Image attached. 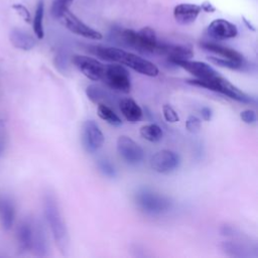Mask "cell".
I'll return each mask as SVG.
<instances>
[{
  "label": "cell",
  "instance_id": "1",
  "mask_svg": "<svg viewBox=\"0 0 258 258\" xmlns=\"http://www.w3.org/2000/svg\"><path fill=\"white\" fill-rule=\"evenodd\" d=\"M90 51L104 60L126 66L133 71L147 77H156L159 73L158 68L153 62L121 48L95 45L90 47Z\"/></svg>",
  "mask_w": 258,
  "mask_h": 258
},
{
  "label": "cell",
  "instance_id": "2",
  "mask_svg": "<svg viewBox=\"0 0 258 258\" xmlns=\"http://www.w3.org/2000/svg\"><path fill=\"white\" fill-rule=\"evenodd\" d=\"M42 209L45 222L50 230L58 251L62 255H68L70 249V236L59 209V205L52 192L46 191L43 195Z\"/></svg>",
  "mask_w": 258,
  "mask_h": 258
},
{
  "label": "cell",
  "instance_id": "3",
  "mask_svg": "<svg viewBox=\"0 0 258 258\" xmlns=\"http://www.w3.org/2000/svg\"><path fill=\"white\" fill-rule=\"evenodd\" d=\"M187 84L200 88H205L207 90H211L217 93H220L232 100H235L240 103L244 104H252L255 102L254 98L250 95L246 94L236 86H234L232 83H230L226 78H224L222 75L214 80H199V79H190L186 81Z\"/></svg>",
  "mask_w": 258,
  "mask_h": 258
},
{
  "label": "cell",
  "instance_id": "4",
  "mask_svg": "<svg viewBox=\"0 0 258 258\" xmlns=\"http://www.w3.org/2000/svg\"><path fill=\"white\" fill-rule=\"evenodd\" d=\"M134 202L141 212L151 216L165 214L172 208L170 198L149 188L138 189L134 195Z\"/></svg>",
  "mask_w": 258,
  "mask_h": 258
},
{
  "label": "cell",
  "instance_id": "5",
  "mask_svg": "<svg viewBox=\"0 0 258 258\" xmlns=\"http://www.w3.org/2000/svg\"><path fill=\"white\" fill-rule=\"evenodd\" d=\"M120 37L122 41L129 47L141 53L156 54L158 39L156 33L151 27H143L139 31L133 29H124L121 31Z\"/></svg>",
  "mask_w": 258,
  "mask_h": 258
},
{
  "label": "cell",
  "instance_id": "6",
  "mask_svg": "<svg viewBox=\"0 0 258 258\" xmlns=\"http://www.w3.org/2000/svg\"><path fill=\"white\" fill-rule=\"evenodd\" d=\"M102 81L117 92L128 94L131 91V77L129 72L120 63H111L106 66Z\"/></svg>",
  "mask_w": 258,
  "mask_h": 258
},
{
  "label": "cell",
  "instance_id": "7",
  "mask_svg": "<svg viewBox=\"0 0 258 258\" xmlns=\"http://www.w3.org/2000/svg\"><path fill=\"white\" fill-rule=\"evenodd\" d=\"M69 31L74 34L80 35L85 38L99 40L102 39L103 35L98 30L92 28L84 21H82L78 16H76L73 12L68 10L57 19Z\"/></svg>",
  "mask_w": 258,
  "mask_h": 258
},
{
  "label": "cell",
  "instance_id": "8",
  "mask_svg": "<svg viewBox=\"0 0 258 258\" xmlns=\"http://www.w3.org/2000/svg\"><path fill=\"white\" fill-rule=\"evenodd\" d=\"M116 147L119 156L130 165L139 164L144 158L143 148L126 135H121L118 137Z\"/></svg>",
  "mask_w": 258,
  "mask_h": 258
},
{
  "label": "cell",
  "instance_id": "9",
  "mask_svg": "<svg viewBox=\"0 0 258 258\" xmlns=\"http://www.w3.org/2000/svg\"><path fill=\"white\" fill-rule=\"evenodd\" d=\"M74 66L91 81H102L106 66L92 56L75 54L72 57Z\"/></svg>",
  "mask_w": 258,
  "mask_h": 258
},
{
  "label": "cell",
  "instance_id": "10",
  "mask_svg": "<svg viewBox=\"0 0 258 258\" xmlns=\"http://www.w3.org/2000/svg\"><path fill=\"white\" fill-rule=\"evenodd\" d=\"M105 137L94 120H86L82 127V143L89 153L97 152L104 144Z\"/></svg>",
  "mask_w": 258,
  "mask_h": 258
},
{
  "label": "cell",
  "instance_id": "11",
  "mask_svg": "<svg viewBox=\"0 0 258 258\" xmlns=\"http://www.w3.org/2000/svg\"><path fill=\"white\" fill-rule=\"evenodd\" d=\"M180 164L179 155L168 149L155 152L150 158V167L158 173H169L174 171Z\"/></svg>",
  "mask_w": 258,
  "mask_h": 258
},
{
  "label": "cell",
  "instance_id": "12",
  "mask_svg": "<svg viewBox=\"0 0 258 258\" xmlns=\"http://www.w3.org/2000/svg\"><path fill=\"white\" fill-rule=\"evenodd\" d=\"M172 64H175L186 72H188L191 76L195 77V79L199 80H214L221 75L209 63L199 60H190V59H178L171 62Z\"/></svg>",
  "mask_w": 258,
  "mask_h": 258
},
{
  "label": "cell",
  "instance_id": "13",
  "mask_svg": "<svg viewBox=\"0 0 258 258\" xmlns=\"http://www.w3.org/2000/svg\"><path fill=\"white\" fill-rule=\"evenodd\" d=\"M207 34L215 40H226L236 37L238 28L234 23L223 18H218L208 25Z\"/></svg>",
  "mask_w": 258,
  "mask_h": 258
},
{
  "label": "cell",
  "instance_id": "14",
  "mask_svg": "<svg viewBox=\"0 0 258 258\" xmlns=\"http://www.w3.org/2000/svg\"><path fill=\"white\" fill-rule=\"evenodd\" d=\"M156 54L165 55L169 62L178 59H190L194 56V51L190 46L178 43L158 42Z\"/></svg>",
  "mask_w": 258,
  "mask_h": 258
},
{
  "label": "cell",
  "instance_id": "15",
  "mask_svg": "<svg viewBox=\"0 0 258 258\" xmlns=\"http://www.w3.org/2000/svg\"><path fill=\"white\" fill-rule=\"evenodd\" d=\"M48 241L43 225L38 220H33V236L31 251L35 256L45 257L48 255Z\"/></svg>",
  "mask_w": 258,
  "mask_h": 258
},
{
  "label": "cell",
  "instance_id": "16",
  "mask_svg": "<svg viewBox=\"0 0 258 258\" xmlns=\"http://www.w3.org/2000/svg\"><path fill=\"white\" fill-rule=\"evenodd\" d=\"M202 12L201 5L194 3H180L173 8V17L181 25L191 24Z\"/></svg>",
  "mask_w": 258,
  "mask_h": 258
},
{
  "label": "cell",
  "instance_id": "17",
  "mask_svg": "<svg viewBox=\"0 0 258 258\" xmlns=\"http://www.w3.org/2000/svg\"><path fill=\"white\" fill-rule=\"evenodd\" d=\"M33 236V220H22L16 229V240L18 249L21 252L31 251Z\"/></svg>",
  "mask_w": 258,
  "mask_h": 258
},
{
  "label": "cell",
  "instance_id": "18",
  "mask_svg": "<svg viewBox=\"0 0 258 258\" xmlns=\"http://www.w3.org/2000/svg\"><path fill=\"white\" fill-rule=\"evenodd\" d=\"M200 45L205 50L219 55V57H223V58H227V59H231V60H235V61H239V62L246 61L243 54L241 52H239L238 50L231 48L229 46L222 45L215 41L205 40V41H202L200 43Z\"/></svg>",
  "mask_w": 258,
  "mask_h": 258
},
{
  "label": "cell",
  "instance_id": "19",
  "mask_svg": "<svg viewBox=\"0 0 258 258\" xmlns=\"http://www.w3.org/2000/svg\"><path fill=\"white\" fill-rule=\"evenodd\" d=\"M9 40L15 48L24 51L31 50L36 45L35 37L21 28H12L9 32Z\"/></svg>",
  "mask_w": 258,
  "mask_h": 258
},
{
  "label": "cell",
  "instance_id": "20",
  "mask_svg": "<svg viewBox=\"0 0 258 258\" xmlns=\"http://www.w3.org/2000/svg\"><path fill=\"white\" fill-rule=\"evenodd\" d=\"M16 209L13 201L7 197L0 196V224L4 231H9L15 222Z\"/></svg>",
  "mask_w": 258,
  "mask_h": 258
},
{
  "label": "cell",
  "instance_id": "21",
  "mask_svg": "<svg viewBox=\"0 0 258 258\" xmlns=\"http://www.w3.org/2000/svg\"><path fill=\"white\" fill-rule=\"evenodd\" d=\"M119 109L125 119L131 123L141 120L143 111L141 107L131 98H123L119 101Z\"/></svg>",
  "mask_w": 258,
  "mask_h": 258
},
{
  "label": "cell",
  "instance_id": "22",
  "mask_svg": "<svg viewBox=\"0 0 258 258\" xmlns=\"http://www.w3.org/2000/svg\"><path fill=\"white\" fill-rule=\"evenodd\" d=\"M222 250L224 253L228 256L231 257H250V256H256L252 252H256V248L252 249L251 246L246 245L245 243L242 242H237V241H225L221 245Z\"/></svg>",
  "mask_w": 258,
  "mask_h": 258
},
{
  "label": "cell",
  "instance_id": "23",
  "mask_svg": "<svg viewBox=\"0 0 258 258\" xmlns=\"http://www.w3.org/2000/svg\"><path fill=\"white\" fill-rule=\"evenodd\" d=\"M86 95L88 99L94 104H106L110 106L112 103L111 95L105 91V89L97 86V85H89L86 89Z\"/></svg>",
  "mask_w": 258,
  "mask_h": 258
},
{
  "label": "cell",
  "instance_id": "24",
  "mask_svg": "<svg viewBox=\"0 0 258 258\" xmlns=\"http://www.w3.org/2000/svg\"><path fill=\"white\" fill-rule=\"evenodd\" d=\"M43 18H44V1L38 0L35 8L34 17L32 20V27L35 36L38 39L44 37V28H43Z\"/></svg>",
  "mask_w": 258,
  "mask_h": 258
},
{
  "label": "cell",
  "instance_id": "25",
  "mask_svg": "<svg viewBox=\"0 0 258 258\" xmlns=\"http://www.w3.org/2000/svg\"><path fill=\"white\" fill-rule=\"evenodd\" d=\"M139 133L142 138L149 142H158L163 137L162 129L155 123H149L141 126Z\"/></svg>",
  "mask_w": 258,
  "mask_h": 258
},
{
  "label": "cell",
  "instance_id": "26",
  "mask_svg": "<svg viewBox=\"0 0 258 258\" xmlns=\"http://www.w3.org/2000/svg\"><path fill=\"white\" fill-rule=\"evenodd\" d=\"M97 114L98 116L107 122L108 124L118 127L122 124L121 118L118 116V114L108 105L106 104H99L97 108Z\"/></svg>",
  "mask_w": 258,
  "mask_h": 258
},
{
  "label": "cell",
  "instance_id": "27",
  "mask_svg": "<svg viewBox=\"0 0 258 258\" xmlns=\"http://www.w3.org/2000/svg\"><path fill=\"white\" fill-rule=\"evenodd\" d=\"M208 59L218 67L229 69V70H235V71H242L247 66L246 61L239 62V61H235V60H231V59H227L219 56H209Z\"/></svg>",
  "mask_w": 258,
  "mask_h": 258
},
{
  "label": "cell",
  "instance_id": "28",
  "mask_svg": "<svg viewBox=\"0 0 258 258\" xmlns=\"http://www.w3.org/2000/svg\"><path fill=\"white\" fill-rule=\"evenodd\" d=\"M74 0H52L50 13L53 18L58 19L64 12L70 10Z\"/></svg>",
  "mask_w": 258,
  "mask_h": 258
},
{
  "label": "cell",
  "instance_id": "29",
  "mask_svg": "<svg viewBox=\"0 0 258 258\" xmlns=\"http://www.w3.org/2000/svg\"><path fill=\"white\" fill-rule=\"evenodd\" d=\"M98 167L99 170L107 177L114 178L117 175L116 168L114 164L107 158H101L98 160Z\"/></svg>",
  "mask_w": 258,
  "mask_h": 258
},
{
  "label": "cell",
  "instance_id": "30",
  "mask_svg": "<svg viewBox=\"0 0 258 258\" xmlns=\"http://www.w3.org/2000/svg\"><path fill=\"white\" fill-rule=\"evenodd\" d=\"M185 128L188 132L196 134L198 132L201 131L202 129V121L199 117L190 115L187 117L186 121H185Z\"/></svg>",
  "mask_w": 258,
  "mask_h": 258
},
{
  "label": "cell",
  "instance_id": "31",
  "mask_svg": "<svg viewBox=\"0 0 258 258\" xmlns=\"http://www.w3.org/2000/svg\"><path fill=\"white\" fill-rule=\"evenodd\" d=\"M162 114L166 122L168 123H176L179 121V116L176 111L170 105H163L162 107Z\"/></svg>",
  "mask_w": 258,
  "mask_h": 258
},
{
  "label": "cell",
  "instance_id": "32",
  "mask_svg": "<svg viewBox=\"0 0 258 258\" xmlns=\"http://www.w3.org/2000/svg\"><path fill=\"white\" fill-rule=\"evenodd\" d=\"M54 66L61 74L66 73L68 71V60L66 54L62 52L56 53L54 56Z\"/></svg>",
  "mask_w": 258,
  "mask_h": 258
},
{
  "label": "cell",
  "instance_id": "33",
  "mask_svg": "<svg viewBox=\"0 0 258 258\" xmlns=\"http://www.w3.org/2000/svg\"><path fill=\"white\" fill-rule=\"evenodd\" d=\"M240 118L246 124H253L256 122V113L254 110L247 109L240 113Z\"/></svg>",
  "mask_w": 258,
  "mask_h": 258
},
{
  "label": "cell",
  "instance_id": "34",
  "mask_svg": "<svg viewBox=\"0 0 258 258\" xmlns=\"http://www.w3.org/2000/svg\"><path fill=\"white\" fill-rule=\"evenodd\" d=\"M13 9L26 21V22H29L31 20L30 18V13L28 11V9L22 5V4H15L13 5Z\"/></svg>",
  "mask_w": 258,
  "mask_h": 258
},
{
  "label": "cell",
  "instance_id": "35",
  "mask_svg": "<svg viewBox=\"0 0 258 258\" xmlns=\"http://www.w3.org/2000/svg\"><path fill=\"white\" fill-rule=\"evenodd\" d=\"M3 129V125L0 123V157L3 156L7 147V137Z\"/></svg>",
  "mask_w": 258,
  "mask_h": 258
},
{
  "label": "cell",
  "instance_id": "36",
  "mask_svg": "<svg viewBox=\"0 0 258 258\" xmlns=\"http://www.w3.org/2000/svg\"><path fill=\"white\" fill-rule=\"evenodd\" d=\"M201 116L204 121H210L213 117V110L209 107H203L201 109Z\"/></svg>",
  "mask_w": 258,
  "mask_h": 258
},
{
  "label": "cell",
  "instance_id": "37",
  "mask_svg": "<svg viewBox=\"0 0 258 258\" xmlns=\"http://www.w3.org/2000/svg\"><path fill=\"white\" fill-rule=\"evenodd\" d=\"M201 7H202V10H205V11H207V12L215 11V8H214L211 4H203Z\"/></svg>",
  "mask_w": 258,
  "mask_h": 258
}]
</instances>
